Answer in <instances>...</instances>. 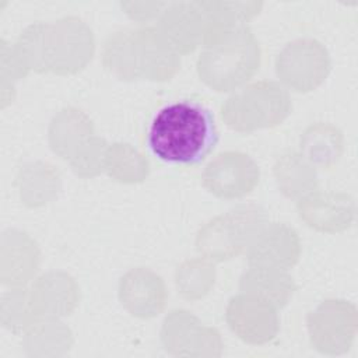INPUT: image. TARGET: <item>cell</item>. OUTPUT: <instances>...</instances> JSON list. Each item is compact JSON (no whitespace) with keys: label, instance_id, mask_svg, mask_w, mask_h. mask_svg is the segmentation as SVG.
Wrapping results in <instances>:
<instances>
[{"label":"cell","instance_id":"10","mask_svg":"<svg viewBox=\"0 0 358 358\" xmlns=\"http://www.w3.org/2000/svg\"><path fill=\"white\" fill-rule=\"evenodd\" d=\"M299 217L312 228L323 232H338L354 220V200L344 193L312 192L298 200Z\"/></svg>","mask_w":358,"mask_h":358},{"label":"cell","instance_id":"6","mask_svg":"<svg viewBox=\"0 0 358 358\" xmlns=\"http://www.w3.org/2000/svg\"><path fill=\"white\" fill-rule=\"evenodd\" d=\"M277 76L294 91L308 92L319 87L330 70L326 48L315 39L288 43L275 60Z\"/></svg>","mask_w":358,"mask_h":358},{"label":"cell","instance_id":"13","mask_svg":"<svg viewBox=\"0 0 358 358\" xmlns=\"http://www.w3.org/2000/svg\"><path fill=\"white\" fill-rule=\"evenodd\" d=\"M274 175L278 187H282L291 178H294L282 192L285 196L292 199H302L315 192L317 186L315 166H312L301 154L295 151H288L277 159L274 165Z\"/></svg>","mask_w":358,"mask_h":358},{"label":"cell","instance_id":"1","mask_svg":"<svg viewBox=\"0 0 358 358\" xmlns=\"http://www.w3.org/2000/svg\"><path fill=\"white\" fill-rule=\"evenodd\" d=\"M218 137L211 110L201 102L183 99L159 109L150 124L147 141L158 159L194 166L213 152Z\"/></svg>","mask_w":358,"mask_h":358},{"label":"cell","instance_id":"11","mask_svg":"<svg viewBox=\"0 0 358 358\" xmlns=\"http://www.w3.org/2000/svg\"><path fill=\"white\" fill-rule=\"evenodd\" d=\"M239 288L243 294L256 296L277 309L288 303L295 284L287 270L249 266L241 277Z\"/></svg>","mask_w":358,"mask_h":358},{"label":"cell","instance_id":"12","mask_svg":"<svg viewBox=\"0 0 358 358\" xmlns=\"http://www.w3.org/2000/svg\"><path fill=\"white\" fill-rule=\"evenodd\" d=\"M301 155L312 165L322 169L333 168L340 159L344 138L340 129L330 123L309 126L301 136Z\"/></svg>","mask_w":358,"mask_h":358},{"label":"cell","instance_id":"4","mask_svg":"<svg viewBox=\"0 0 358 358\" xmlns=\"http://www.w3.org/2000/svg\"><path fill=\"white\" fill-rule=\"evenodd\" d=\"M291 112L287 90L275 81H257L241 88L221 106L228 127L241 133L270 129L280 124Z\"/></svg>","mask_w":358,"mask_h":358},{"label":"cell","instance_id":"5","mask_svg":"<svg viewBox=\"0 0 358 358\" xmlns=\"http://www.w3.org/2000/svg\"><path fill=\"white\" fill-rule=\"evenodd\" d=\"M268 222L256 204H242L208 221L197 234L196 248L210 260H228L248 250L255 236Z\"/></svg>","mask_w":358,"mask_h":358},{"label":"cell","instance_id":"2","mask_svg":"<svg viewBox=\"0 0 358 358\" xmlns=\"http://www.w3.org/2000/svg\"><path fill=\"white\" fill-rule=\"evenodd\" d=\"M204 50L197 60L200 80L217 92H229L246 84L260 66V48L243 24L218 25L207 31Z\"/></svg>","mask_w":358,"mask_h":358},{"label":"cell","instance_id":"7","mask_svg":"<svg viewBox=\"0 0 358 358\" xmlns=\"http://www.w3.org/2000/svg\"><path fill=\"white\" fill-rule=\"evenodd\" d=\"M257 164L241 151H224L211 159L201 175L207 192L220 199H241L259 183Z\"/></svg>","mask_w":358,"mask_h":358},{"label":"cell","instance_id":"8","mask_svg":"<svg viewBox=\"0 0 358 358\" xmlns=\"http://www.w3.org/2000/svg\"><path fill=\"white\" fill-rule=\"evenodd\" d=\"M298 234L284 224L267 222L245 252L249 266L287 270L299 259Z\"/></svg>","mask_w":358,"mask_h":358},{"label":"cell","instance_id":"9","mask_svg":"<svg viewBox=\"0 0 358 358\" xmlns=\"http://www.w3.org/2000/svg\"><path fill=\"white\" fill-rule=\"evenodd\" d=\"M157 31L175 53L193 52L206 32V14L201 1L179 3L164 11Z\"/></svg>","mask_w":358,"mask_h":358},{"label":"cell","instance_id":"3","mask_svg":"<svg viewBox=\"0 0 358 358\" xmlns=\"http://www.w3.org/2000/svg\"><path fill=\"white\" fill-rule=\"evenodd\" d=\"M106 67L126 80L145 76L166 80L178 69L176 53L162 39L157 28L119 32L105 46Z\"/></svg>","mask_w":358,"mask_h":358}]
</instances>
